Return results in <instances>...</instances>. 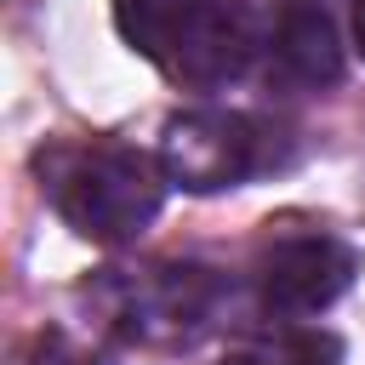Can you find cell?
<instances>
[{"instance_id": "cell-6", "label": "cell", "mask_w": 365, "mask_h": 365, "mask_svg": "<svg viewBox=\"0 0 365 365\" xmlns=\"http://www.w3.org/2000/svg\"><path fill=\"white\" fill-rule=\"evenodd\" d=\"M182 11H188V0H114V29H120V40L137 57H148L160 68L165 51H171V34L182 23Z\"/></svg>"}, {"instance_id": "cell-5", "label": "cell", "mask_w": 365, "mask_h": 365, "mask_svg": "<svg viewBox=\"0 0 365 365\" xmlns=\"http://www.w3.org/2000/svg\"><path fill=\"white\" fill-rule=\"evenodd\" d=\"M268 57H274L279 80H291L302 91L336 86V74H342V40H336L331 11L319 0H274Z\"/></svg>"}, {"instance_id": "cell-2", "label": "cell", "mask_w": 365, "mask_h": 365, "mask_svg": "<svg viewBox=\"0 0 365 365\" xmlns=\"http://www.w3.org/2000/svg\"><path fill=\"white\" fill-rule=\"evenodd\" d=\"M160 165H165V177L177 188L217 194V188L245 182L251 171H262L268 165V143H262V125L251 114H234V108H188V114H171L165 120Z\"/></svg>"}, {"instance_id": "cell-7", "label": "cell", "mask_w": 365, "mask_h": 365, "mask_svg": "<svg viewBox=\"0 0 365 365\" xmlns=\"http://www.w3.org/2000/svg\"><path fill=\"white\" fill-rule=\"evenodd\" d=\"M222 365H342V342L331 331H285L245 354H228Z\"/></svg>"}, {"instance_id": "cell-8", "label": "cell", "mask_w": 365, "mask_h": 365, "mask_svg": "<svg viewBox=\"0 0 365 365\" xmlns=\"http://www.w3.org/2000/svg\"><path fill=\"white\" fill-rule=\"evenodd\" d=\"M23 365H97V359L80 354L63 331H40V336L29 342V354H23Z\"/></svg>"}, {"instance_id": "cell-1", "label": "cell", "mask_w": 365, "mask_h": 365, "mask_svg": "<svg viewBox=\"0 0 365 365\" xmlns=\"http://www.w3.org/2000/svg\"><path fill=\"white\" fill-rule=\"evenodd\" d=\"M51 211L91 245L137 240L165 205V165L125 143H51L34 160Z\"/></svg>"}, {"instance_id": "cell-3", "label": "cell", "mask_w": 365, "mask_h": 365, "mask_svg": "<svg viewBox=\"0 0 365 365\" xmlns=\"http://www.w3.org/2000/svg\"><path fill=\"white\" fill-rule=\"evenodd\" d=\"M257 51H262V23L245 0H188L160 68L188 91H222L251 74Z\"/></svg>"}, {"instance_id": "cell-4", "label": "cell", "mask_w": 365, "mask_h": 365, "mask_svg": "<svg viewBox=\"0 0 365 365\" xmlns=\"http://www.w3.org/2000/svg\"><path fill=\"white\" fill-rule=\"evenodd\" d=\"M359 274V257L354 245H342L336 234H291V240H274L262 257H257V291H262V308L274 314H319L331 308Z\"/></svg>"}, {"instance_id": "cell-9", "label": "cell", "mask_w": 365, "mask_h": 365, "mask_svg": "<svg viewBox=\"0 0 365 365\" xmlns=\"http://www.w3.org/2000/svg\"><path fill=\"white\" fill-rule=\"evenodd\" d=\"M354 46H359V57H365V0H354Z\"/></svg>"}]
</instances>
